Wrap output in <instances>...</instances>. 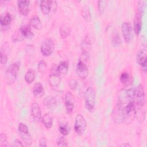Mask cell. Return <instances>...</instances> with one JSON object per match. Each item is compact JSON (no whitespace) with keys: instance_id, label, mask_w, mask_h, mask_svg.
Returning a JSON list of instances; mask_svg holds the SVG:
<instances>
[{"instance_id":"9","label":"cell","mask_w":147,"mask_h":147,"mask_svg":"<svg viewBox=\"0 0 147 147\" xmlns=\"http://www.w3.org/2000/svg\"><path fill=\"white\" fill-rule=\"evenodd\" d=\"M48 80L50 86L52 87H56L60 84L61 79L57 71V66L53 65L52 67Z\"/></svg>"},{"instance_id":"2","label":"cell","mask_w":147,"mask_h":147,"mask_svg":"<svg viewBox=\"0 0 147 147\" xmlns=\"http://www.w3.org/2000/svg\"><path fill=\"white\" fill-rule=\"evenodd\" d=\"M19 64L17 63L11 64L7 68L5 73V79L7 84H11L14 83L19 71Z\"/></svg>"},{"instance_id":"34","label":"cell","mask_w":147,"mask_h":147,"mask_svg":"<svg viewBox=\"0 0 147 147\" xmlns=\"http://www.w3.org/2000/svg\"><path fill=\"white\" fill-rule=\"evenodd\" d=\"M18 130L19 133H29L28 127L24 123H20L18 125Z\"/></svg>"},{"instance_id":"25","label":"cell","mask_w":147,"mask_h":147,"mask_svg":"<svg viewBox=\"0 0 147 147\" xmlns=\"http://www.w3.org/2000/svg\"><path fill=\"white\" fill-rule=\"evenodd\" d=\"M82 16L84 20L87 22H90L91 20V16L88 7L84 6L82 10Z\"/></svg>"},{"instance_id":"37","label":"cell","mask_w":147,"mask_h":147,"mask_svg":"<svg viewBox=\"0 0 147 147\" xmlns=\"http://www.w3.org/2000/svg\"><path fill=\"white\" fill-rule=\"evenodd\" d=\"M1 65H5L7 61V55L3 53L2 51L1 52Z\"/></svg>"},{"instance_id":"18","label":"cell","mask_w":147,"mask_h":147,"mask_svg":"<svg viewBox=\"0 0 147 147\" xmlns=\"http://www.w3.org/2000/svg\"><path fill=\"white\" fill-rule=\"evenodd\" d=\"M11 16L9 13H6L2 15L0 17V24L1 28H8L11 22Z\"/></svg>"},{"instance_id":"31","label":"cell","mask_w":147,"mask_h":147,"mask_svg":"<svg viewBox=\"0 0 147 147\" xmlns=\"http://www.w3.org/2000/svg\"><path fill=\"white\" fill-rule=\"evenodd\" d=\"M137 9L138 13L142 16L144 12L145 9V2L144 1H139L137 2Z\"/></svg>"},{"instance_id":"30","label":"cell","mask_w":147,"mask_h":147,"mask_svg":"<svg viewBox=\"0 0 147 147\" xmlns=\"http://www.w3.org/2000/svg\"><path fill=\"white\" fill-rule=\"evenodd\" d=\"M56 144L58 146H61V147L68 146V141L64 136L57 138L56 140Z\"/></svg>"},{"instance_id":"23","label":"cell","mask_w":147,"mask_h":147,"mask_svg":"<svg viewBox=\"0 0 147 147\" xmlns=\"http://www.w3.org/2000/svg\"><path fill=\"white\" fill-rule=\"evenodd\" d=\"M35 78H36L35 72L34 70L32 69H28L26 72L24 76L25 80L29 84H30L32 82H33L34 80H35Z\"/></svg>"},{"instance_id":"6","label":"cell","mask_w":147,"mask_h":147,"mask_svg":"<svg viewBox=\"0 0 147 147\" xmlns=\"http://www.w3.org/2000/svg\"><path fill=\"white\" fill-rule=\"evenodd\" d=\"M124 106L119 102L117 103L112 113L113 120L119 124L124 122Z\"/></svg>"},{"instance_id":"7","label":"cell","mask_w":147,"mask_h":147,"mask_svg":"<svg viewBox=\"0 0 147 147\" xmlns=\"http://www.w3.org/2000/svg\"><path fill=\"white\" fill-rule=\"evenodd\" d=\"M86 126L87 123L84 117L80 114H77L74 124V129L76 133L78 135H82L86 129Z\"/></svg>"},{"instance_id":"5","label":"cell","mask_w":147,"mask_h":147,"mask_svg":"<svg viewBox=\"0 0 147 147\" xmlns=\"http://www.w3.org/2000/svg\"><path fill=\"white\" fill-rule=\"evenodd\" d=\"M55 44L50 38H45L41 41L40 45V51L45 56H50L53 52Z\"/></svg>"},{"instance_id":"16","label":"cell","mask_w":147,"mask_h":147,"mask_svg":"<svg viewBox=\"0 0 147 147\" xmlns=\"http://www.w3.org/2000/svg\"><path fill=\"white\" fill-rule=\"evenodd\" d=\"M44 88L42 84L40 82H37L34 84L33 88V94L36 98H40L44 94Z\"/></svg>"},{"instance_id":"11","label":"cell","mask_w":147,"mask_h":147,"mask_svg":"<svg viewBox=\"0 0 147 147\" xmlns=\"http://www.w3.org/2000/svg\"><path fill=\"white\" fill-rule=\"evenodd\" d=\"M64 100L66 111L67 113L71 114L74 109L75 102L74 95L70 91H67L65 94Z\"/></svg>"},{"instance_id":"41","label":"cell","mask_w":147,"mask_h":147,"mask_svg":"<svg viewBox=\"0 0 147 147\" xmlns=\"http://www.w3.org/2000/svg\"><path fill=\"white\" fill-rule=\"evenodd\" d=\"M121 146H131V145L129 144H123L121 145Z\"/></svg>"},{"instance_id":"36","label":"cell","mask_w":147,"mask_h":147,"mask_svg":"<svg viewBox=\"0 0 147 147\" xmlns=\"http://www.w3.org/2000/svg\"><path fill=\"white\" fill-rule=\"evenodd\" d=\"M7 138L5 134L1 133L0 136V146L1 147L7 146Z\"/></svg>"},{"instance_id":"3","label":"cell","mask_w":147,"mask_h":147,"mask_svg":"<svg viewBox=\"0 0 147 147\" xmlns=\"http://www.w3.org/2000/svg\"><path fill=\"white\" fill-rule=\"evenodd\" d=\"M84 102L86 109L92 111L95 105V92L92 87H88L84 94Z\"/></svg>"},{"instance_id":"10","label":"cell","mask_w":147,"mask_h":147,"mask_svg":"<svg viewBox=\"0 0 147 147\" xmlns=\"http://www.w3.org/2000/svg\"><path fill=\"white\" fill-rule=\"evenodd\" d=\"M76 72L78 77L82 79H86L88 74L87 65L82 60H79L76 67Z\"/></svg>"},{"instance_id":"21","label":"cell","mask_w":147,"mask_h":147,"mask_svg":"<svg viewBox=\"0 0 147 147\" xmlns=\"http://www.w3.org/2000/svg\"><path fill=\"white\" fill-rule=\"evenodd\" d=\"M68 71V64L67 61H61L57 66V71L60 75H65Z\"/></svg>"},{"instance_id":"38","label":"cell","mask_w":147,"mask_h":147,"mask_svg":"<svg viewBox=\"0 0 147 147\" xmlns=\"http://www.w3.org/2000/svg\"><path fill=\"white\" fill-rule=\"evenodd\" d=\"M78 82L75 79L71 80L68 83V86H69V88L72 90H75L76 88V87H78Z\"/></svg>"},{"instance_id":"1","label":"cell","mask_w":147,"mask_h":147,"mask_svg":"<svg viewBox=\"0 0 147 147\" xmlns=\"http://www.w3.org/2000/svg\"><path fill=\"white\" fill-rule=\"evenodd\" d=\"M133 100L136 109H142L145 103V95L144 87L142 84H140L134 90Z\"/></svg>"},{"instance_id":"17","label":"cell","mask_w":147,"mask_h":147,"mask_svg":"<svg viewBox=\"0 0 147 147\" xmlns=\"http://www.w3.org/2000/svg\"><path fill=\"white\" fill-rule=\"evenodd\" d=\"M53 116L52 114L49 113H47L45 114L42 117V119L41 122L44 124V126L47 129H50L52 127L53 125Z\"/></svg>"},{"instance_id":"22","label":"cell","mask_w":147,"mask_h":147,"mask_svg":"<svg viewBox=\"0 0 147 147\" xmlns=\"http://www.w3.org/2000/svg\"><path fill=\"white\" fill-rule=\"evenodd\" d=\"M29 23L30 26L36 30H40L42 28L41 21H40V18L37 16H33L30 19Z\"/></svg>"},{"instance_id":"33","label":"cell","mask_w":147,"mask_h":147,"mask_svg":"<svg viewBox=\"0 0 147 147\" xmlns=\"http://www.w3.org/2000/svg\"><path fill=\"white\" fill-rule=\"evenodd\" d=\"M47 68V63L44 60H41L38 64V70L40 73H44Z\"/></svg>"},{"instance_id":"19","label":"cell","mask_w":147,"mask_h":147,"mask_svg":"<svg viewBox=\"0 0 147 147\" xmlns=\"http://www.w3.org/2000/svg\"><path fill=\"white\" fill-rule=\"evenodd\" d=\"M40 8L41 11L44 14H48L52 9V1H42L40 3Z\"/></svg>"},{"instance_id":"39","label":"cell","mask_w":147,"mask_h":147,"mask_svg":"<svg viewBox=\"0 0 147 147\" xmlns=\"http://www.w3.org/2000/svg\"><path fill=\"white\" fill-rule=\"evenodd\" d=\"M39 145L42 147H45L47 146V141L44 138H42L41 139H40L39 141Z\"/></svg>"},{"instance_id":"24","label":"cell","mask_w":147,"mask_h":147,"mask_svg":"<svg viewBox=\"0 0 147 147\" xmlns=\"http://www.w3.org/2000/svg\"><path fill=\"white\" fill-rule=\"evenodd\" d=\"M44 105L50 109H52L56 105V100L52 96H48L44 100Z\"/></svg>"},{"instance_id":"20","label":"cell","mask_w":147,"mask_h":147,"mask_svg":"<svg viewBox=\"0 0 147 147\" xmlns=\"http://www.w3.org/2000/svg\"><path fill=\"white\" fill-rule=\"evenodd\" d=\"M19 30L24 38H31L34 36V34L31 30L30 28L28 25H24L21 26Z\"/></svg>"},{"instance_id":"26","label":"cell","mask_w":147,"mask_h":147,"mask_svg":"<svg viewBox=\"0 0 147 147\" xmlns=\"http://www.w3.org/2000/svg\"><path fill=\"white\" fill-rule=\"evenodd\" d=\"M60 32L61 37L62 38H66L67 37H68L70 34L71 29L68 26H67L66 25H63L60 27Z\"/></svg>"},{"instance_id":"13","label":"cell","mask_w":147,"mask_h":147,"mask_svg":"<svg viewBox=\"0 0 147 147\" xmlns=\"http://www.w3.org/2000/svg\"><path fill=\"white\" fill-rule=\"evenodd\" d=\"M31 114L33 119L37 122H40L42 119L41 111L38 103H33L31 106Z\"/></svg>"},{"instance_id":"40","label":"cell","mask_w":147,"mask_h":147,"mask_svg":"<svg viewBox=\"0 0 147 147\" xmlns=\"http://www.w3.org/2000/svg\"><path fill=\"white\" fill-rule=\"evenodd\" d=\"M12 146H23V144H22V142L20 140H16L14 142H13Z\"/></svg>"},{"instance_id":"12","label":"cell","mask_w":147,"mask_h":147,"mask_svg":"<svg viewBox=\"0 0 147 147\" xmlns=\"http://www.w3.org/2000/svg\"><path fill=\"white\" fill-rule=\"evenodd\" d=\"M136 61L142 67L144 71L145 72L147 63V54L145 49H140L138 51L136 56Z\"/></svg>"},{"instance_id":"28","label":"cell","mask_w":147,"mask_h":147,"mask_svg":"<svg viewBox=\"0 0 147 147\" xmlns=\"http://www.w3.org/2000/svg\"><path fill=\"white\" fill-rule=\"evenodd\" d=\"M120 81L123 85H128L130 81V74L127 72H122L120 76Z\"/></svg>"},{"instance_id":"14","label":"cell","mask_w":147,"mask_h":147,"mask_svg":"<svg viewBox=\"0 0 147 147\" xmlns=\"http://www.w3.org/2000/svg\"><path fill=\"white\" fill-rule=\"evenodd\" d=\"M29 1H18L17 6L20 13L23 16H27L29 13Z\"/></svg>"},{"instance_id":"29","label":"cell","mask_w":147,"mask_h":147,"mask_svg":"<svg viewBox=\"0 0 147 147\" xmlns=\"http://www.w3.org/2000/svg\"><path fill=\"white\" fill-rule=\"evenodd\" d=\"M107 5V1H99L98 2V10L99 11V13L102 15Z\"/></svg>"},{"instance_id":"27","label":"cell","mask_w":147,"mask_h":147,"mask_svg":"<svg viewBox=\"0 0 147 147\" xmlns=\"http://www.w3.org/2000/svg\"><path fill=\"white\" fill-rule=\"evenodd\" d=\"M111 42L114 46L118 47L121 44V40L119 33L117 32H114L111 36Z\"/></svg>"},{"instance_id":"8","label":"cell","mask_w":147,"mask_h":147,"mask_svg":"<svg viewBox=\"0 0 147 147\" xmlns=\"http://www.w3.org/2000/svg\"><path fill=\"white\" fill-rule=\"evenodd\" d=\"M121 30L126 42H131L133 39V34L130 24L127 22H123L121 25Z\"/></svg>"},{"instance_id":"15","label":"cell","mask_w":147,"mask_h":147,"mask_svg":"<svg viewBox=\"0 0 147 147\" xmlns=\"http://www.w3.org/2000/svg\"><path fill=\"white\" fill-rule=\"evenodd\" d=\"M134 32L137 36H138L142 29V16L137 13L134 20Z\"/></svg>"},{"instance_id":"4","label":"cell","mask_w":147,"mask_h":147,"mask_svg":"<svg viewBox=\"0 0 147 147\" xmlns=\"http://www.w3.org/2000/svg\"><path fill=\"white\" fill-rule=\"evenodd\" d=\"M124 121L131 122L134 118L136 115V109L133 99L130 100L127 102V104L124 106Z\"/></svg>"},{"instance_id":"32","label":"cell","mask_w":147,"mask_h":147,"mask_svg":"<svg viewBox=\"0 0 147 147\" xmlns=\"http://www.w3.org/2000/svg\"><path fill=\"white\" fill-rule=\"evenodd\" d=\"M24 37L22 35L20 30L16 32V33L14 34H13V35L12 36V40H13V41H21L22 40L24 39Z\"/></svg>"},{"instance_id":"35","label":"cell","mask_w":147,"mask_h":147,"mask_svg":"<svg viewBox=\"0 0 147 147\" xmlns=\"http://www.w3.org/2000/svg\"><path fill=\"white\" fill-rule=\"evenodd\" d=\"M59 130L60 133L64 136H67L69 134V130L66 125H60L59 127Z\"/></svg>"}]
</instances>
